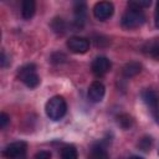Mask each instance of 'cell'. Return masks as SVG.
<instances>
[{
    "instance_id": "cell-19",
    "label": "cell",
    "mask_w": 159,
    "mask_h": 159,
    "mask_svg": "<svg viewBox=\"0 0 159 159\" xmlns=\"http://www.w3.org/2000/svg\"><path fill=\"white\" fill-rule=\"evenodd\" d=\"M149 5H150V0H133L128 2V7L138 9V10H143L144 7H148Z\"/></svg>"
},
{
    "instance_id": "cell-8",
    "label": "cell",
    "mask_w": 159,
    "mask_h": 159,
    "mask_svg": "<svg viewBox=\"0 0 159 159\" xmlns=\"http://www.w3.org/2000/svg\"><path fill=\"white\" fill-rule=\"evenodd\" d=\"M106 93V87L102 82L99 81H94L91 83V86L88 87V92H87V97L92 103H99Z\"/></svg>"
},
{
    "instance_id": "cell-23",
    "label": "cell",
    "mask_w": 159,
    "mask_h": 159,
    "mask_svg": "<svg viewBox=\"0 0 159 159\" xmlns=\"http://www.w3.org/2000/svg\"><path fill=\"white\" fill-rule=\"evenodd\" d=\"M35 159H51V153L48 150H41L35 155Z\"/></svg>"
},
{
    "instance_id": "cell-6",
    "label": "cell",
    "mask_w": 159,
    "mask_h": 159,
    "mask_svg": "<svg viewBox=\"0 0 159 159\" xmlns=\"http://www.w3.org/2000/svg\"><path fill=\"white\" fill-rule=\"evenodd\" d=\"M66 46L73 53H86L89 50V41L86 37L72 36L67 40Z\"/></svg>"
},
{
    "instance_id": "cell-9",
    "label": "cell",
    "mask_w": 159,
    "mask_h": 159,
    "mask_svg": "<svg viewBox=\"0 0 159 159\" xmlns=\"http://www.w3.org/2000/svg\"><path fill=\"white\" fill-rule=\"evenodd\" d=\"M87 159H109L107 152V143L103 140L96 142L91 145Z\"/></svg>"
},
{
    "instance_id": "cell-3",
    "label": "cell",
    "mask_w": 159,
    "mask_h": 159,
    "mask_svg": "<svg viewBox=\"0 0 159 159\" xmlns=\"http://www.w3.org/2000/svg\"><path fill=\"white\" fill-rule=\"evenodd\" d=\"M144 22H145V15H144L143 10L130 9V7L123 14V16L120 19L122 27H124L127 30H133V29L140 27Z\"/></svg>"
},
{
    "instance_id": "cell-5",
    "label": "cell",
    "mask_w": 159,
    "mask_h": 159,
    "mask_svg": "<svg viewBox=\"0 0 159 159\" xmlns=\"http://www.w3.org/2000/svg\"><path fill=\"white\" fill-rule=\"evenodd\" d=\"M114 12V6L111 1H99L93 6V15L99 21L108 20Z\"/></svg>"
},
{
    "instance_id": "cell-12",
    "label": "cell",
    "mask_w": 159,
    "mask_h": 159,
    "mask_svg": "<svg viewBox=\"0 0 159 159\" xmlns=\"http://www.w3.org/2000/svg\"><path fill=\"white\" fill-rule=\"evenodd\" d=\"M142 50H143V52L145 55H149V56H152L154 58H159V37L148 40L143 45Z\"/></svg>"
},
{
    "instance_id": "cell-17",
    "label": "cell",
    "mask_w": 159,
    "mask_h": 159,
    "mask_svg": "<svg viewBox=\"0 0 159 159\" xmlns=\"http://www.w3.org/2000/svg\"><path fill=\"white\" fill-rule=\"evenodd\" d=\"M51 27H52L53 32L61 35V34H63V32L66 31L67 24H66V21H65L62 17H55V19L52 20V22H51Z\"/></svg>"
},
{
    "instance_id": "cell-27",
    "label": "cell",
    "mask_w": 159,
    "mask_h": 159,
    "mask_svg": "<svg viewBox=\"0 0 159 159\" xmlns=\"http://www.w3.org/2000/svg\"><path fill=\"white\" fill-rule=\"evenodd\" d=\"M158 154H159V152H158Z\"/></svg>"
},
{
    "instance_id": "cell-26",
    "label": "cell",
    "mask_w": 159,
    "mask_h": 159,
    "mask_svg": "<svg viewBox=\"0 0 159 159\" xmlns=\"http://www.w3.org/2000/svg\"><path fill=\"white\" fill-rule=\"evenodd\" d=\"M158 118H159V109H158Z\"/></svg>"
},
{
    "instance_id": "cell-16",
    "label": "cell",
    "mask_w": 159,
    "mask_h": 159,
    "mask_svg": "<svg viewBox=\"0 0 159 159\" xmlns=\"http://www.w3.org/2000/svg\"><path fill=\"white\" fill-rule=\"evenodd\" d=\"M78 158V153L75 145L68 144L65 145L61 150V159H77Z\"/></svg>"
},
{
    "instance_id": "cell-10",
    "label": "cell",
    "mask_w": 159,
    "mask_h": 159,
    "mask_svg": "<svg viewBox=\"0 0 159 159\" xmlns=\"http://www.w3.org/2000/svg\"><path fill=\"white\" fill-rule=\"evenodd\" d=\"M75 21H73V25L77 29H81L83 25H84V21H86V14H87V6L84 2L80 1V2H75Z\"/></svg>"
},
{
    "instance_id": "cell-20",
    "label": "cell",
    "mask_w": 159,
    "mask_h": 159,
    "mask_svg": "<svg viewBox=\"0 0 159 159\" xmlns=\"http://www.w3.org/2000/svg\"><path fill=\"white\" fill-rule=\"evenodd\" d=\"M66 60H67V57H66V55L62 53V52H53V53L51 55V57H50V61H51L52 63H56V65L63 63V62H66Z\"/></svg>"
},
{
    "instance_id": "cell-15",
    "label": "cell",
    "mask_w": 159,
    "mask_h": 159,
    "mask_svg": "<svg viewBox=\"0 0 159 159\" xmlns=\"http://www.w3.org/2000/svg\"><path fill=\"white\" fill-rule=\"evenodd\" d=\"M117 123H118V125L122 128V129H130L132 127H133V124H134V120H133V118H132V116H129V114H127V113H122V114H119L118 117H117Z\"/></svg>"
},
{
    "instance_id": "cell-25",
    "label": "cell",
    "mask_w": 159,
    "mask_h": 159,
    "mask_svg": "<svg viewBox=\"0 0 159 159\" xmlns=\"http://www.w3.org/2000/svg\"><path fill=\"white\" fill-rule=\"evenodd\" d=\"M128 159H143L142 157H138V155H133V157H129Z\"/></svg>"
},
{
    "instance_id": "cell-24",
    "label": "cell",
    "mask_w": 159,
    "mask_h": 159,
    "mask_svg": "<svg viewBox=\"0 0 159 159\" xmlns=\"http://www.w3.org/2000/svg\"><path fill=\"white\" fill-rule=\"evenodd\" d=\"M154 22H155V26L159 29V1L157 2V6H155V12H154Z\"/></svg>"
},
{
    "instance_id": "cell-14",
    "label": "cell",
    "mask_w": 159,
    "mask_h": 159,
    "mask_svg": "<svg viewBox=\"0 0 159 159\" xmlns=\"http://www.w3.org/2000/svg\"><path fill=\"white\" fill-rule=\"evenodd\" d=\"M140 71H142V65H140L139 62H137V61H132V62H128V63L123 67L122 73H123L124 77L130 78V77L137 76Z\"/></svg>"
},
{
    "instance_id": "cell-2",
    "label": "cell",
    "mask_w": 159,
    "mask_h": 159,
    "mask_svg": "<svg viewBox=\"0 0 159 159\" xmlns=\"http://www.w3.org/2000/svg\"><path fill=\"white\" fill-rule=\"evenodd\" d=\"M17 78L29 88H36L41 80L36 72L35 63H26L17 70Z\"/></svg>"
},
{
    "instance_id": "cell-7",
    "label": "cell",
    "mask_w": 159,
    "mask_h": 159,
    "mask_svg": "<svg viewBox=\"0 0 159 159\" xmlns=\"http://www.w3.org/2000/svg\"><path fill=\"white\" fill-rule=\"evenodd\" d=\"M112 67V62L108 57L106 56H98L92 61L91 65V70L93 72V75H96L97 77H102L104 76Z\"/></svg>"
},
{
    "instance_id": "cell-11",
    "label": "cell",
    "mask_w": 159,
    "mask_h": 159,
    "mask_svg": "<svg viewBox=\"0 0 159 159\" xmlns=\"http://www.w3.org/2000/svg\"><path fill=\"white\" fill-rule=\"evenodd\" d=\"M140 97L143 102L150 108H155L159 104V92L155 89H150V88L143 89L140 93Z\"/></svg>"
},
{
    "instance_id": "cell-13",
    "label": "cell",
    "mask_w": 159,
    "mask_h": 159,
    "mask_svg": "<svg viewBox=\"0 0 159 159\" xmlns=\"http://www.w3.org/2000/svg\"><path fill=\"white\" fill-rule=\"evenodd\" d=\"M36 11V2L34 0H24L21 4V16L25 20H30Z\"/></svg>"
},
{
    "instance_id": "cell-18",
    "label": "cell",
    "mask_w": 159,
    "mask_h": 159,
    "mask_svg": "<svg viewBox=\"0 0 159 159\" xmlns=\"http://www.w3.org/2000/svg\"><path fill=\"white\" fill-rule=\"evenodd\" d=\"M152 144H153L152 137L145 135V137H143L142 139H139V142H138V148H139L140 150H143V152H148V150H150Z\"/></svg>"
},
{
    "instance_id": "cell-4",
    "label": "cell",
    "mask_w": 159,
    "mask_h": 159,
    "mask_svg": "<svg viewBox=\"0 0 159 159\" xmlns=\"http://www.w3.org/2000/svg\"><path fill=\"white\" fill-rule=\"evenodd\" d=\"M27 153V144L24 140L12 142L2 149V155L6 159H25Z\"/></svg>"
},
{
    "instance_id": "cell-21",
    "label": "cell",
    "mask_w": 159,
    "mask_h": 159,
    "mask_svg": "<svg viewBox=\"0 0 159 159\" xmlns=\"http://www.w3.org/2000/svg\"><path fill=\"white\" fill-rule=\"evenodd\" d=\"M9 123H10V117L5 112H1L0 113V128L4 129Z\"/></svg>"
},
{
    "instance_id": "cell-1",
    "label": "cell",
    "mask_w": 159,
    "mask_h": 159,
    "mask_svg": "<svg viewBox=\"0 0 159 159\" xmlns=\"http://www.w3.org/2000/svg\"><path fill=\"white\" fill-rule=\"evenodd\" d=\"M45 112L47 117L52 120H60L67 112V103L62 96L51 97L45 106Z\"/></svg>"
},
{
    "instance_id": "cell-22",
    "label": "cell",
    "mask_w": 159,
    "mask_h": 159,
    "mask_svg": "<svg viewBox=\"0 0 159 159\" xmlns=\"http://www.w3.org/2000/svg\"><path fill=\"white\" fill-rule=\"evenodd\" d=\"M9 65H10V58L6 56L5 51H1V56H0V66H1L2 68H5V67H7Z\"/></svg>"
}]
</instances>
